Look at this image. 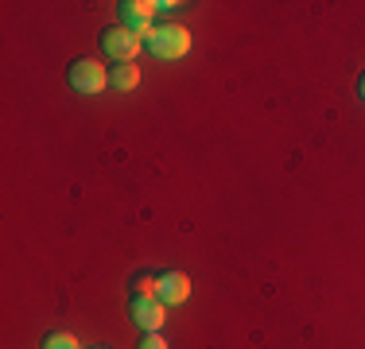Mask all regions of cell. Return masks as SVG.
I'll use <instances>...</instances> for the list:
<instances>
[{
	"label": "cell",
	"instance_id": "cell-4",
	"mask_svg": "<svg viewBox=\"0 0 365 349\" xmlns=\"http://www.w3.org/2000/svg\"><path fill=\"white\" fill-rule=\"evenodd\" d=\"M128 311H133V322L144 330V334H152V330H160L163 326V299L160 295H136L133 303H128Z\"/></svg>",
	"mask_w": 365,
	"mask_h": 349
},
{
	"label": "cell",
	"instance_id": "cell-2",
	"mask_svg": "<svg viewBox=\"0 0 365 349\" xmlns=\"http://www.w3.org/2000/svg\"><path fill=\"white\" fill-rule=\"evenodd\" d=\"M140 47H144V43L136 39L125 24H120V28H106V31H101V51H106L113 63H133V58L140 55Z\"/></svg>",
	"mask_w": 365,
	"mask_h": 349
},
{
	"label": "cell",
	"instance_id": "cell-8",
	"mask_svg": "<svg viewBox=\"0 0 365 349\" xmlns=\"http://www.w3.org/2000/svg\"><path fill=\"white\" fill-rule=\"evenodd\" d=\"M43 349H78V338L66 334V330H55V334L43 338Z\"/></svg>",
	"mask_w": 365,
	"mask_h": 349
},
{
	"label": "cell",
	"instance_id": "cell-3",
	"mask_svg": "<svg viewBox=\"0 0 365 349\" xmlns=\"http://www.w3.org/2000/svg\"><path fill=\"white\" fill-rule=\"evenodd\" d=\"M71 85L78 93H101L109 85V70L93 58H78V63H71Z\"/></svg>",
	"mask_w": 365,
	"mask_h": 349
},
{
	"label": "cell",
	"instance_id": "cell-10",
	"mask_svg": "<svg viewBox=\"0 0 365 349\" xmlns=\"http://www.w3.org/2000/svg\"><path fill=\"white\" fill-rule=\"evenodd\" d=\"M136 349H168V342H163L160 330H152V334H144V338H140V345H136Z\"/></svg>",
	"mask_w": 365,
	"mask_h": 349
},
{
	"label": "cell",
	"instance_id": "cell-6",
	"mask_svg": "<svg viewBox=\"0 0 365 349\" xmlns=\"http://www.w3.org/2000/svg\"><path fill=\"white\" fill-rule=\"evenodd\" d=\"M109 85L113 90H136L140 85V70H136V63H117L109 70Z\"/></svg>",
	"mask_w": 365,
	"mask_h": 349
},
{
	"label": "cell",
	"instance_id": "cell-9",
	"mask_svg": "<svg viewBox=\"0 0 365 349\" xmlns=\"http://www.w3.org/2000/svg\"><path fill=\"white\" fill-rule=\"evenodd\" d=\"M160 291V276H136V295H155Z\"/></svg>",
	"mask_w": 365,
	"mask_h": 349
},
{
	"label": "cell",
	"instance_id": "cell-5",
	"mask_svg": "<svg viewBox=\"0 0 365 349\" xmlns=\"http://www.w3.org/2000/svg\"><path fill=\"white\" fill-rule=\"evenodd\" d=\"M160 295L163 303H171V307H179V303H187L190 299V276L187 272H179V268H171V272H163L160 276Z\"/></svg>",
	"mask_w": 365,
	"mask_h": 349
},
{
	"label": "cell",
	"instance_id": "cell-1",
	"mask_svg": "<svg viewBox=\"0 0 365 349\" xmlns=\"http://www.w3.org/2000/svg\"><path fill=\"white\" fill-rule=\"evenodd\" d=\"M148 51H152L155 58H182L190 51V31L179 28V24H163V28H155L148 35Z\"/></svg>",
	"mask_w": 365,
	"mask_h": 349
},
{
	"label": "cell",
	"instance_id": "cell-11",
	"mask_svg": "<svg viewBox=\"0 0 365 349\" xmlns=\"http://www.w3.org/2000/svg\"><path fill=\"white\" fill-rule=\"evenodd\" d=\"M358 93H361V101H365V70H361V78H358Z\"/></svg>",
	"mask_w": 365,
	"mask_h": 349
},
{
	"label": "cell",
	"instance_id": "cell-7",
	"mask_svg": "<svg viewBox=\"0 0 365 349\" xmlns=\"http://www.w3.org/2000/svg\"><path fill=\"white\" fill-rule=\"evenodd\" d=\"M125 20H152V12H160V4H152V0H125Z\"/></svg>",
	"mask_w": 365,
	"mask_h": 349
}]
</instances>
